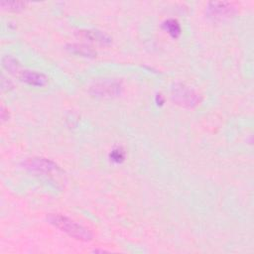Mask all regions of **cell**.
<instances>
[{
	"label": "cell",
	"instance_id": "1",
	"mask_svg": "<svg viewBox=\"0 0 254 254\" xmlns=\"http://www.w3.org/2000/svg\"><path fill=\"white\" fill-rule=\"evenodd\" d=\"M47 220L55 227L76 240L89 241L92 239V233L88 228L65 215L60 213H50L47 216Z\"/></svg>",
	"mask_w": 254,
	"mask_h": 254
},
{
	"label": "cell",
	"instance_id": "2",
	"mask_svg": "<svg viewBox=\"0 0 254 254\" xmlns=\"http://www.w3.org/2000/svg\"><path fill=\"white\" fill-rule=\"evenodd\" d=\"M172 99L177 104L188 108L194 107L200 102L199 95L193 89L182 83L175 84L172 88Z\"/></svg>",
	"mask_w": 254,
	"mask_h": 254
},
{
	"label": "cell",
	"instance_id": "3",
	"mask_svg": "<svg viewBox=\"0 0 254 254\" xmlns=\"http://www.w3.org/2000/svg\"><path fill=\"white\" fill-rule=\"evenodd\" d=\"M122 83L118 80L105 79L92 84L89 92L96 97L111 98L118 96L122 91Z\"/></svg>",
	"mask_w": 254,
	"mask_h": 254
},
{
	"label": "cell",
	"instance_id": "4",
	"mask_svg": "<svg viewBox=\"0 0 254 254\" xmlns=\"http://www.w3.org/2000/svg\"><path fill=\"white\" fill-rule=\"evenodd\" d=\"M236 13V7L233 3L218 1L209 2L206 8V14L209 18L215 21H222L233 17Z\"/></svg>",
	"mask_w": 254,
	"mask_h": 254
},
{
	"label": "cell",
	"instance_id": "5",
	"mask_svg": "<svg viewBox=\"0 0 254 254\" xmlns=\"http://www.w3.org/2000/svg\"><path fill=\"white\" fill-rule=\"evenodd\" d=\"M24 167L32 172H37L41 174H49L53 171L59 169L58 165L52 160L46 158H30L24 162Z\"/></svg>",
	"mask_w": 254,
	"mask_h": 254
},
{
	"label": "cell",
	"instance_id": "6",
	"mask_svg": "<svg viewBox=\"0 0 254 254\" xmlns=\"http://www.w3.org/2000/svg\"><path fill=\"white\" fill-rule=\"evenodd\" d=\"M18 76L21 81L36 87H43L47 85L49 82V77L45 73L39 72L36 70H29V69L20 70L18 72Z\"/></svg>",
	"mask_w": 254,
	"mask_h": 254
},
{
	"label": "cell",
	"instance_id": "7",
	"mask_svg": "<svg viewBox=\"0 0 254 254\" xmlns=\"http://www.w3.org/2000/svg\"><path fill=\"white\" fill-rule=\"evenodd\" d=\"M79 36L91 42H96L102 45H108L111 43L110 37L98 30H81L79 31Z\"/></svg>",
	"mask_w": 254,
	"mask_h": 254
},
{
	"label": "cell",
	"instance_id": "8",
	"mask_svg": "<svg viewBox=\"0 0 254 254\" xmlns=\"http://www.w3.org/2000/svg\"><path fill=\"white\" fill-rule=\"evenodd\" d=\"M162 28L164 31H166L172 38L177 39L180 37L182 33V29L180 26V23L176 19H167L162 23Z\"/></svg>",
	"mask_w": 254,
	"mask_h": 254
},
{
	"label": "cell",
	"instance_id": "9",
	"mask_svg": "<svg viewBox=\"0 0 254 254\" xmlns=\"http://www.w3.org/2000/svg\"><path fill=\"white\" fill-rule=\"evenodd\" d=\"M2 65L3 67L8 70L11 73H17L20 71V64L18 61L11 57V56H5L2 59Z\"/></svg>",
	"mask_w": 254,
	"mask_h": 254
},
{
	"label": "cell",
	"instance_id": "10",
	"mask_svg": "<svg viewBox=\"0 0 254 254\" xmlns=\"http://www.w3.org/2000/svg\"><path fill=\"white\" fill-rule=\"evenodd\" d=\"M71 53L82 56V57H94V55H96V53L91 50L88 47L82 46V45H76V44H72L69 45V48H67Z\"/></svg>",
	"mask_w": 254,
	"mask_h": 254
},
{
	"label": "cell",
	"instance_id": "11",
	"mask_svg": "<svg viewBox=\"0 0 254 254\" xmlns=\"http://www.w3.org/2000/svg\"><path fill=\"white\" fill-rule=\"evenodd\" d=\"M126 157V153L123 148L116 147L111 150L109 153V160L115 164H121L124 162Z\"/></svg>",
	"mask_w": 254,
	"mask_h": 254
},
{
	"label": "cell",
	"instance_id": "12",
	"mask_svg": "<svg viewBox=\"0 0 254 254\" xmlns=\"http://www.w3.org/2000/svg\"><path fill=\"white\" fill-rule=\"evenodd\" d=\"M1 7L8 11H20L25 8L27 3L25 2H16V1H2L0 3Z\"/></svg>",
	"mask_w": 254,
	"mask_h": 254
},
{
	"label": "cell",
	"instance_id": "13",
	"mask_svg": "<svg viewBox=\"0 0 254 254\" xmlns=\"http://www.w3.org/2000/svg\"><path fill=\"white\" fill-rule=\"evenodd\" d=\"M155 100H156V103H157L158 105H163L164 102H165V99H164V97H163V95H162L161 93H158V94L156 95Z\"/></svg>",
	"mask_w": 254,
	"mask_h": 254
}]
</instances>
